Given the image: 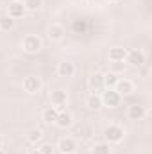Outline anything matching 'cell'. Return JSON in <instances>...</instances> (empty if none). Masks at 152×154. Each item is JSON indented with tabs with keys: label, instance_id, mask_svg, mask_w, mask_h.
<instances>
[{
	"label": "cell",
	"instance_id": "obj_1",
	"mask_svg": "<svg viewBox=\"0 0 152 154\" xmlns=\"http://www.w3.org/2000/svg\"><path fill=\"white\" fill-rule=\"evenodd\" d=\"M104 138L108 143H120L125 138V129L118 124H109L104 129Z\"/></svg>",
	"mask_w": 152,
	"mask_h": 154
},
{
	"label": "cell",
	"instance_id": "obj_2",
	"mask_svg": "<svg viewBox=\"0 0 152 154\" xmlns=\"http://www.w3.org/2000/svg\"><path fill=\"white\" fill-rule=\"evenodd\" d=\"M123 61L129 66H132V68H140V66L145 65V52L140 50V48H132V50H129L125 54V59Z\"/></svg>",
	"mask_w": 152,
	"mask_h": 154
},
{
	"label": "cell",
	"instance_id": "obj_3",
	"mask_svg": "<svg viewBox=\"0 0 152 154\" xmlns=\"http://www.w3.org/2000/svg\"><path fill=\"white\" fill-rule=\"evenodd\" d=\"M22 48L27 54H36V52H39L43 48V41L36 34H29V36H25L23 41H22Z\"/></svg>",
	"mask_w": 152,
	"mask_h": 154
},
{
	"label": "cell",
	"instance_id": "obj_4",
	"mask_svg": "<svg viewBox=\"0 0 152 154\" xmlns=\"http://www.w3.org/2000/svg\"><path fill=\"white\" fill-rule=\"evenodd\" d=\"M100 99H102V106H108V108H116L122 102V97L118 95V91L114 88H106V91L100 95Z\"/></svg>",
	"mask_w": 152,
	"mask_h": 154
},
{
	"label": "cell",
	"instance_id": "obj_5",
	"mask_svg": "<svg viewBox=\"0 0 152 154\" xmlns=\"http://www.w3.org/2000/svg\"><path fill=\"white\" fill-rule=\"evenodd\" d=\"M41 86H43V82H41V79L36 77V75H27L23 79V90H25L27 93H31V95L39 93V91H41Z\"/></svg>",
	"mask_w": 152,
	"mask_h": 154
},
{
	"label": "cell",
	"instance_id": "obj_6",
	"mask_svg": "<svg viewBox=\"0 0 152 154\" xmlns=\"http://www.w3.org/2000/svg\"><path fill=\"white\" fill-rule=\"evenodd\" d=\"M68 102V95L65 90H54L50 93V106L56 108V109H61L63 106H66Z\"/></svg>",
	"mask_w": 152,
	"mask_h": 154
},
{
	"label": "cell",
	"instance_id": "obj_7",
	"mask_svg": "<svg viewBox=\"0 0 152 154\" xmlns=\"http://www.w3.org/2000/svg\"><path fill=\"white\" fill-rule=\"evenodd\" d=\"M57 151L61 154H74L77 151V142L72 136H65L57 142Z\"/></svg>",
	"mask_w": 152,
	"mask_h": 154
},
{
	"label": "cell",
	"instance_id": "obj_8",
	"mask_svg": "<svg viewBox=\"0 0 152 154\" xmlns=\"http://www.w3.org/2000/svg\"><path fill=\"white\" fill-rule=\"evenodd\" d=\"M25 5H23V2H20V0H13L11 4H9V7H7V14L11 16V18H14V20H18V18H22L23 14H25Z\"/></svg>",
	"mask_w": 152,
	"mask_h": 154
},
{
	"label": "cell",
	"instance_id": "obj_9",
	"mask_svg": "<svg viewBox=\"0 0 152 154\" xmlns=\"http://www.w3.org/2000/svg\"><path fill=\"white\" fill-rule=\"evenodd\" d=\"M114 90L118 91L120 97H127V95H131V93L134 91V84H132V81H129V79H118Z\"/></svg>",
	"mask_w": 152,
	"mask_h": 154
},
{
	"label": "cell",
	"instance_id": "obj_10",
	"mask_svg": "<svg viewBox=\"0 0 152 154\" xmlns=\"http://www.w3.org/2000/svg\"><path fill=\"white\" fill-rule=\"evenodd\" d=\"M127 116L131 120H143L147 116V109L141 104H131L129 109H127Z\"/></svg>",
	"mask_w": 152,
	"mask_h": 154
},
{
	"label": "cell",
	"instance_id": "obj_11",
	"mask_svg": "<svg viewBox=\"0 0 152 154\" xmlns=\"http://www.w3.org/2000/svg\"><path fill=\"white\" fill-rule=\"evenodd\" d=\"M57 74H59V77H74L75 75V65L70 61H63L57 65Z\"/></svg>",
	"mask_w": 152,
	"mask_h": 154
},
{
	"label": "cell",
	"instance_id": "obj_12",
	"mask_svg": "<svg viewBox=\"0 0 152 154\" xmlns=\"http://www.w3.org/2000/svg\"><path fill=\"white\" fill-rule=\"evenodd\" d=\"M65 34H66V31L59 23H54V25L48 27V38L52 39V41H61V39L65 38Z\"/></svg>",
	"mask_w": 152,
	"mask_h": 154
},
{
	"label": "cell",
	"instance_id": "obj_13",
	"mask_svg": "<svg viewBox=\"0 0 152 154\" xmlns=\"http://www.w3.org/2000/svg\"><path fill=\"white\" fill-rule=\"evenodd\" d=\"M72 122H74V116H72V113H68V111H59V115L56 118V125H57L59 129L70 127Z\"/></svg>",
	"mask_w": 152,
	"mask_h": 154
},
{
	"label": "cell",
	"instance_id": "obj_14",
	"mask_svg": "<svg viewBox=\"0 0 152 154\" xmlns=\"http://www.w3.org/2000/svg\"><path fill=\"white\" fill-rule=\"evenodd\" d=\"M59 115V109H56V108H45L43 109V113H41V120L47 124V125H52V124H56V118Z\"/></svg>",
	"mask_w": 152,
	"mask_h": 154
},
{
	"label": "cell",
	"instance_id": "obj_15",
	"mask_svg": "<svg viewBox=\"0 0 152 154\" xmlns=\"http://www.w3.org/2000/svg\"><path fill=\"white\" fill-rule=\"evenodd\" d=\"M86 106H88V109H91V111L100 109V108H102V99H100V95L91 93V95L86 99Z\"/></svg>",
	"mask_w": 152,
	"mask_h": 154
},
{
	"label": "cell",
	"instance_id": "obj_16",
	"mask_svg": "<svg viewBox=\"0 0 152 154\" xmlns=\"http://www.w3.org/2000/svg\"><path fill=\"white\" fill-rule=\"evenodd\" d=\"M125 54H127V50L123 47H113V48H109V59L111 61H123Z\"/></svg>",
	"mask_w": 152,
	"mask_h": 154
},
{
	"label": "cell",
	"instance_id": "obj_17",
	"mask_svg": "<svg viewBox=\"0 0 152 154\" xmlns=\"http://www.w3.org/2000/svg\"><path fill=\"white\" fill-rule=\"evenodd\" d=\"M90 154H111V147H109L108 142H99L91 147Z\"/></svg>",
	"mask_w": 152,
	"mask_h": 154
},
{
	"label": "cell",
	"instance_id": "obj_18",
	"mask_svg": "<svg viewBox=\"0 0 152 154\" xmlns=\"http://www.w3.org/2000/svg\"><path fill=\"white\" fill-rule=\"evenodd\" d=\"M14 18H11L9 14H4V16H0V31H11L13 27H14Z\"/></svg>",
	"mask_w": 152,
	"mask_h": 154
},
{
	"label": "cell",
	"instance_id": "obj_19",
	"mask_svg": "<svg viewBox=\"0 0 152 154\" xmlns=\"http://www.w3.org/2000/svg\"><path fill=\"white\" fill-rule=\"evenodd\" d=\"M41 138H43V131H41L39 127H32V129L27 133V140H29L31 143H38Z\"/></svg>",
	"mask_w": 152,
	"mask_h": 154
},
{
	"label": "cell",
	"instance_id": "obj_20",
	"mask_svg": "<svg viewBox=\"0 0 152 154\" xmlns=\"http://www.w3.org/2000/svg\"><path fill=\"white\" fill-rule=\"evenodd\" d=\"M86 29H88V23H86L84 20H74V22H72V31H74L75 34L86 32Z\"/></svg>",
	"mask_w": 152,
	"mask_h": 154
},
{
	"label": "cell",
	"instance_id": "obj_21",
	"mask_svg": "<svg viewBox=\"0 0 152 154\" xmlns=\"http://www.w3.org/2000/svg\"><path fill=\"white\" fill-rule=\"evenodd\" d=\"M90 86L91 88H102L104 86V75L102 74H95V75H91L90 77Z\"/></svg>",
	"mask_w": 152,
	"mask_h": 154
},
{
	"label": "cell",
	"instance_id": "obj_22",
	"mask_svg": "<svg viewBox=\"0 0 152 154\" xmlns=\"http://www.w3.org/2000/svg\"><path fill=\"white\" fill-rule=\"evenodd\" d=\"M116 82H118V75H116V74L109 72V74L104 75V86H106V88H114Z\"/></svg>",
	"mask_w": 152,
	"mask_h": 154
},
{
	"label": "cell",
	"instance_id": "obj_23",
	"mask_svg": "<svg viewBox=\"0 0 152 154\" xmlns=\"http://www.w3.org/2000/svg\"><path fill=\"white\" fill-rule=\"evenodd\" d=\"M23 5H25V9H29V11H38L39 7L43 5V0H25Z\"/></svg>",
	"mask_w": 152,
	"mask_h": 154
},
{
	"label": "cell",
	"instance_id": "obj_24",
	"mask_svg": "<svg viewBox=\"0 0 152 154\" xmlns=\"http://www.w3.org/2000/svg\"><path fill=\"white\" fill-rule=\"evenodd\" d=\"M111 66H113V70H111V72L116 74V75L125 72V61H113V63H111Z\"/></svg>",
	"mask_w": 152,
	"mask_h": 154
},
{
	"label": "cell",
	"instance_id": "obj_25",
	"mask_svg": "<svg viewBox=\"0 0 152 154\" xmlns=\"http://www.w3.org/2000/svg\"><path fill=\"white\" fill-rule=\"evenodd\" d=\"M39 152L41 154H54V145L52 143H43L39 147Z\"/></svg>",
	"mask_w": 152,
	"mask_h": 154
},
{
	"label": "cell",
	"instance_id": "obj_26",
	"mask_svg": "<svg viewBox=\"0 0 152 154\" xmlns=\"http://www.w3.org/2000/svg\"><path fill=\"white\" fill-rule=\"evenodd\" d=\"M27 154H41V152H39V149H31Z\"/></svg>",
	"mask_w": 152,
	"mask_h": 154
},
{
	"label": "cell",
	"instance_id": "obj_27",
	"mask_svg": "<svg viewBox=\"0 0 152 154\" xmlns=\"http://www.w3.org/2000/svg\"><path fill=\"white\" fill-rule=\"evenodd\" d=\"M2 145H4V136L0 134V147H2Z\"/></svg>",
	"mask_w": 152,
	"mask_h": 154
},
{
	"label": "cell",
	"instance_id": "obj_28",
	"mask_svg": "<svg viewBox=\"0 0 152 154\" xmlns=\"http://www.w3.org/2000/svg\"><path fill=\"white\" fill-rule=\"evenodd\" d=\"M108 2H111V4H116V2H118V0H108Z\"/></svg>",
	"mask_w": 152,
	"mask_h": 154
},
{
	"label": "cell",
	"instance_id": "obj_29",
	"mask_svg": "<svg viewBox=\"0 0 152 154\" xmlns=\"http://www.w3.org/2000/svg\"><path fill=\"white\" fill-rule=\"evenodd\" d=\"M0 154H5V152H4V151H0Z\"/></svg>",
	"mask_w": 152,
	"mask_h": 154
}]
</instances>
